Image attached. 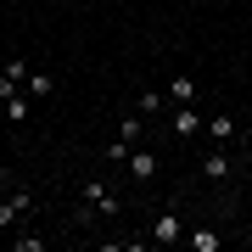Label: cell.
Listing matches in <instances>:
<instances>
[{"mask_svg":"<svg viewBox=\"0 0 252 252\" xmlns=\"http://www.w3.org/2000/svg\"><path fill=\"white\" fill-rule=\"evenodd\" d=\"M0 112H6L11 124H28V90H17L11 101H0Z\"/></svg>","mask_w":252,"mask_h":252,"instance_id":"cell-15","label":"cell"},{"mask_svg":"<svg viewBox=\"0 0 252 252\" xmlns=\"http://www.w3.org/2000/svg\"><path fill=\"white\" fill-rule=\"evenodd\" d=\"M124 168H129V180H135V185H146V180L157 174V152H146V146H135V152L124 157Z\"/></svg>","mask_w":252,"mask_h":252,"instance_id":"cell-8","label":"cell"},{"mask_svg":"<svg viewBox=\"0 0 252 252\" xmlns=\"http://www.w3.org/2000/svg\"><path fill=\"white\" fill-rule=\"evenodd\" d=\"M202 180L207 185H230L235 180V157L224 152V146H207V152H202Z\"/></svg>","mask_w":252,"mask_h":252,"instance_id":"cell-3","label":"cell"},{"mask_svg":"<svg viewBox=\"0 0 252 252\" xmlns=\"http://www.w3.org/2000/svg\"><path fill=\"white\" fill-rule=\"evenodd\" d=\"M219 6H224V0H219Z\"/></svg>","mask_w":252,"mask_h":252,"instance_id":"cell-18","label":"cell"},{"mask_svg":"<svg viewBox=\"0 0 252 252\" xmlns=\"http://www.w3.org/2000/svg\"><path fill=\"white\" fill-rule=\"evenodd\" d=\"M202 135L213 140V146H235V118H230V112H213V118H202Z\"/></svg>","mask_w":252,"mask_h":252,"instance_id":"cell-7","label":"cell"},{"mask_svg":"<svg viewBox=\"0 0 252 252\" xmlns=\"http://www.w3.org/2000/svg\"><path fill=\"white\" fill-rule=\"evenodd\" d=\"M23 90L34 95V101H45V95L56 90V73H45V67H34V73H28V84H23Z\"/></svg>","mask_w":252,"mask_h":252,"instance_id":"cell-11","label":"cell"},{"mask_svg":"<svg viewBox=\"0 0 252 252\" xmlns=\"http://www.w3.org/2000/svg\"><path fill=\"white\" fill-rule=\"evenodd\" d=\"M152 241H157V247H174V241H185V219L174 213V207L152 219Z\"/></svg>","mask_w":252,"mask_h":252,"instance_id":"cell-4","label":"cell"},{"mask_svg":"<svg viewBox=\"0 0 252 252\" xmlns=\"http://www.w3.org/2000/svg\"><path fill=\"white\" fill-rule=\"evenodd\" d=\"M79 202H90L101 219H118V213H124V202H118V190H112L107 180H84V185H79Z\"/></svg>","mask_w":252,"mask_h":252,"instance_id":"cell-1","label":"cell"},{"mask_svg":"<svg viewBox=\"0 0 252 252\" xmlns=\"http://www.w3.org/2000/svg\"><path fill=\"white\" fill-rule=\"evenodd\" d=\"M0 190H11V174H6V168H0Z\"/></svg>","mask_w":252,"mask_h":252,"instance_id":"cell-16","label":"cell"},{"mask_svg":"<svg viewBox=\"0 0 252 252\" xmlns=\"http://www.w3.org/2000/svg\"><path fill=\"white\" fill-rule=\"evenodd\" d=\"M23 84H28V56H11V62L0 67V101H11Z\"/></svg>","mask_w":252,"mask_h":252,"instance_id":"cell-5","label":"cell"},{"mask_svg":"<svg viewBox=\"0 0 252 252\" xmlns=\"http://www.w3.org/2000/svg\"><path fill=\"white\" fill-rule=\"evenodd\" d=\"M140 135H146V118L140 112H124V118H118V140H124V146H140Z\"/></svg>","mask_w":252,"mask_h":252,"instance_id":"cell-10","label":"cell"},{"mask_svg":"<svg viewBox=\"0 0 252 252\" xmlns=\"http://www.w3.org/2000/svg\"><path fill=\"white\" fill-rule=\"evenodd\" d=\"M6 247H11V252H45V235H28V230H17V235H6Z\"/></svg>","mask_w":252,"mask_h":252,"instance_id":"cell-14","label":"cell"},{"mask_svg":"<svg viewBox=\"0 0 252 252\" xmlns=\"http://www.w3.org/2000/svg\"><path fill=\"white\" fill-rule=\"evenodd\" d=\"M28 213H34V190H28V185H17V190L0 196V230H17Z\"/></svg>","mask_w":252,"mask_h":252,"instance_id":"cell-2","label":"cell"},{"mask_svg":"<svg viewBox=\"0 0 252 252\" xmlns=\"http://www.w3.org/2000/svg\"><path fill=\"white\" fill-rule=\"evenodd\" d=\"M162 95H168V107H190L202 90H196V79H190V73H180V79H168V90H162Z\"/></svg>","mask_w":252,"mask_h":252,"instance_id":"cell-9","label":"cell"},{"mask_svg":"<svg viewBox=\"0 0 252 252\" xmlns=\"http://www.w3.org/2000/svg\"><path fill=\"white\" fill-rule=\"evenodd\" d=\"M247 168H252V146H247Z\"/></svg>","mask_w":252,"mask_h":252,"instance_id":"cell-17","label":"cell"},{"mask_svg":"<svg viewBox=\"0 0 252 252\" xmlns=\"http://www.w3.org/2000/svg\"><path fill=\"white\" fill-rule=\"evenodd\" d=\"M168 135H174V140H190V135H202V112H196V101H190V107H174V124H168Z\"/></svg>","mask_w":252,"mask_h":252,"instance_id":"cell-6","label":"cell"},{"mask_svg":"<svg viewBox=\"0 0 252 252\" xmlns=\"http://www.w3.org/2000/svg\"><path fill=\"white\" fill-rule=\"evenodd\" d=\"M162 107H168V95H162V90H140V95H135V112H140V118H157Z\"/></svg>","mask_w":252,"mask_h":252,"instance_id":"cell-13","label":"cell"},{"mask_svg":"<svg viewBox=\"0 0 252 252\" xmlns=\"http://www.w3.org/2000/svg\"><path fill=\"white\" fill-rule=\"evenodd\" d=\"M185 241H190V252H219V241H224V235H219V230H185Z\"/></svg>","mask_w":252,"mask_h":252,"instance_id":"cell-12","label":"cell"}]
</instances>
